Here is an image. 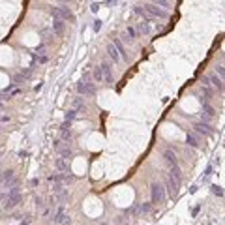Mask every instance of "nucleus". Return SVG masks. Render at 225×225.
Segmentation results:
<instances>
[{
    "mask_svg": "<svg viewBox=\"0 0 225 225\" xmlns=\"http://www.w3.org/2000/svg\"><path fill=\"white\" fill-rule=\"evenodd\" d=\"M51 15L54 19H60V21H71V23L75 21V17H73L69 8H51Z\"/></svg>",
    "mask_w": 225,
    "mask_h": 225,
    "instance_id": "1",
    "label": "nucleus"
},
{
    "mask_svg": "<svg viewBox=\"0 0 225 225\" xmlns=\"http://www.w3.org/2000/svg\"><path fill=\"white\" fill-rule=\"evenodd\" d=\"M150 195H152V203H163L165 201V188L160 182H154L150 186Z\"/></svg>",
    "mask_w": 225,
    "mask_h": 225,
    "instance_id": "2",
    "label": "nucleus"
},
{
    "mask_svg": "<svg viewBox=\"0 0 225 225\" xmlns=\"http://www.w3.org/2000/svg\"><path fill=\"white\" fill-rule=\"evenodd\" d=\"M145 11H146L148 15H152L154 19H167V17H169V13H167L165 9H161L160 6H156V4H146V6H145Z\"/></svg>",
    "mask_w": 225,
    "mask_h": 225,
    "instance_id": "3",
    "label": "nucleus"
},
{
    "mask_svg": "<svg viewBox=\"0 0 225 225\" xmlns=\"http://www.w3.org/2000/svg\"><path fill=\"white\" fill-rule=\"evenodd\" d=\"M77 92H79L81 96H94V94H96V86H94V83L79 81V83H77Z\"/></svg>",
    "mask_w": 225,
    "mask_h": 225,
    "instance_id": "4",
    "label": "nucleus"
},
{
    "mask_svg": "<svg viewBox=\"0 0 225 225\" xmlns=\"http://www.w3.org/2000/svg\"><path fill=\"white\" fill-rule=\"evenodd\" d=\"M17 180H15V173L11 171V169H8V171H4V173H0V186H6V188H11L13 184H15Z\"/></svg>",
    "mask_w": 225,
    "mask_h": 225,
    "instance_id": "5",
    "label": "nucleus"
},
{
    "mask_svg": "<svg viewBox=\"0 0 225 225\" xmlns=\"http://www.w3.org/2000/svg\"><path fill=\"white\" fill-rule=\"evenodd\" d=\"M193 128H195L197 133H201V135H205V137L214 135V128H212L208 122H197V124H193Z\"/></svg>",
    "mask_w": 225,
    "mask_h": 225,
    "instance_id": "6",
    "label": "nucleus"
},
{
    "mask_svg": "<svg viewBox=\"0 0 225 225\" xmlns=\"http://www.w3.org/2000/svg\"><path fill=\"white\" fill-rule=\"evenodd\" d=\"M53 220H54V223H56V225H69V223H71V218L64 212V208H62V207L58 208V212H56V216H54Z\"/></svg>",
    "mask_w": 225,
    "mask_h": 225,
    "instance_id": "7",
    "label": "nucleus"
},
{
    "mask_svg": "<svg viewBox=\"0 0 225 225\" xmlns=\"http://www.w3.org/2000/svg\"><path fill=\"white\" fill-rule=\"evenodd\" d=\"M178 186H180V182L175 180V178L169 175V178H167V192H169L171 197H176V195H178Z\"/></svg>",
    "mask_w": 225,
    "mask_h": 225,
    "instance_id": "8",
    "label": "nucleus"
},
{
    "mask_svg": "<svg viewBox=\"0 0 225 225\" xmlns=\"http://www.w3.org/2000/svg\"><path fill=\"white\" fill-rule=\"evenodd\" d=\"M207 79H208V83H212V84H214V86H216L218 90L225 92V83H223V79H222V77H220L218 73H210V75H208Z\"/></svg>",
    "mask_w": 225,
    "mask_h": 225,
    "instance_id": "9",
    "label": "nucleus"
},
{
    "mask_svg": "<svg viewBox=\"0 0 225 225\" xmlns=\"http://www.w3.org/2000/svg\"><path fill=\"white\" fill-rule=\"evenodd\" d=\"M101 71H103L105 83L113 84V83H115V77H113V69H111V64H109V62H103V64H101Z\"/></svg>",
    "mask_w": 225,
    "mask_h": 225,
    "instance_id": "10",
    "label": "nucleus"
},
{
    "mask_svg": "<svg viewBox=\"0 0 225 225\" xmlns=\"http://www.w3.org/2000/svg\"><path fill=\"white\" fill-rule=\"evenodd\" d=\"M21 199H23V197H21V193H15V195H8V197H6V203H4V207H6L8 210H11V208H15V207L21 203Z\"/></svg>",
    "mask_w": 225,
    "mask_h": 225,
    "instance_id": "11",
    "label": "nucleus"
},
{
    "mask_svg": "<svg viewBox=\"0 0 225 225\" xmlns=\"http://www.w3.org/2000/svg\"><path fill=\"white\" fill-rule=\"evenodd\" d=\"M203 122H208V120H212L214 118V107L212 105H208V103H203Z\"/></svg>",
    "mask_w": 225,
    "mask_h": 225,
    "instance_id": "12",
    "label": "nucleus"
},
{
    "mask_svg": "<svg viewBox=\"0 0 225 225\" xmlns=\"http://www.w3.org/2000/svg\"><path fill=\"white\" fill-rule=\"evenodd\" d=\"M186 143H188L192 148H199V145H201V143H199V137H197L193 131H188V133H186Z\"/></svg>",
    "mask_w": 225,
    "mask_h": 225,
    "instance_id": "13",
    "label": "nucleus"
},
{
    "mask_svg": "<svg viewBox=\"0 0 225 225\" xmlns=\"http://www.w3.org/2000/svg\"><path fill=\"white\" fill-rule=\"evenodd\" d=\"M64 28H66V23H64V21H60V19H54V21H53V32H54L56 36H62V34H64Z\"/></svg>",
    "mask_w": 225,
    "mask_h": 225,
    "instance_id": "14",
    "label": "nucleus"
},
{
    "mask_svg": "<svg viewBox=\"0 0 225 225\" xmlns=\"http://www.w3.org/2000/svg\"><path fill=\"white\" fill-rule=\"evenodd\" d=\"M113 45L116 47V51H118V54H120V58H122V60H130V56H128V53H126V47L122 45V41H120V39H115V41H113Z\"/></svg>",
    "mask_w": 225,
    "mask_h": 225,
    "instance_id": "15",
    "label": "nucleus"
},
{
    "mask_svg": "<svg viewBox=\"0 0 225 225\" xmlns=\"http://www.w3.org/2000/svg\"><path fill=\"white\" fill-rule=\"evenodd\" d=\"M163 158H165L171 165H178V158H176V154H175L173 150H169V148L163 150Z\"/></svg>",
    "mask_w": 225,
    "mask_h": 225,
    "instance_id": "16",
    "label": "nucleus"
},
{
    "mask_svg": "<svg viewBox=\"0 0 225 225\" xmlns=\"http://www.w3.org/2000/svg\"><path fill=\"white\" fill-rule=\"evenodd\" d=\"M54 167H56L60 173H66V171H68V160H64V158L58 156V158L54 160Z\"/></svg>",
    "mask_w": 225,
    "mask_h": 225,
    "instance_id": "17",
    "label": "nucleus"
},
{
    "mask_svg": "<svg viewBox=\"0 0 225 225\" xmlns=\"http://www.w3.org/2000/svg\"><path fill=\"white\" fill-rule=\"evenodd\" d=\"M107 53H109V56L113 58V62H118V60H120V54H118V51H116V47H115L113 43L107 47Z\"/></svg>",
    "mask_w": 225,
    "mask_h": 225,
    "instance_id": "18",
    "label": "nucleus"
},
{
    "mask_svg": "<svg viewBox=\"0 0 225 225\" xmlns=\"http://www.w3.org/2000/svg\"><path fill=\"white\" fill-rule=\"evenodd\" d=\"M58 156H60V158H64V160H69V158H71V148L68 146V143H66V145L58 150Z\"/></svg>",
    "mask_w": 225,
    "mask_h": 225,
    "instance_id": "19",
    "label": "nucleus"
},
{
    "mask_svg": "<svg viewBox=\"0 0 225 225\" xmlns=\"http://www.w3.org/2000/svg\"><path fill=\"white\" fill-rule=\"evenodd\" d=\"M171 176L175 178V180H182V171H180V167L178 165H171Z\"/></svg>",
    "mask_w": 225,
    "mask_h": 225,
    "instance_id": "20",
    "label": "nucleus"
},
{
    "mask_svg": "<svg viewBox=\"0 0 225 225\" xmlns=\"http://www.w3.org/2000/svg\"><path fill=\"white\" fill-rule=\"evenodd\" d=\"M133 11H135V13H137L139 17H143V19H146V21H154V17H152V15H148V13H146L145 9H141V8H135Z\"/></svg>",
    "mask_w": 225,
    "mask_h": 225,
    "instance_id": "21",
    "label": "nucleus"
},
{
    "mask_svg": "<svg viewBox=\"0 0 225 225\" xmlns=\"http://www.w3.org/2000/svg\"><path fill=\"white\" fill-rule=\"evenodd\" d=\"M73 109H75V111L84 109V100H83V98H75V100H73Z\"/></svg>",
    "mask_w": 225,
    "mask_h": 225,
    "instance_id": "22",
    "label": "nucleus"
},
{
    "mask_svg": "<svg viewBox=\"0 0 225 225\" xmlns=\"http://www.w3.org/2000/svg\"><path fill=\"white\" fill-rule=\"evenodd\" d=\"M92 75H94V79H96L98 83H101V81H103V71H101V66H100V68H96V69L92 71Z\"/></svg>",
    "mask_w": 225,
    "mask_h": 225,
    "instance_id": "23",
    "label": "nucleus"
},
{
    "mask_svg": "<svg viewBox=\"0 0 225 225\" xmlns=\"http://www.w3.org/2000/svg\"><path fill=\"white\" fill-rule=\"evenodd\" d=\"M137 28H139V32H143V34H150V26H148L146 23H139Z\"/></svg>",
    "mask_w": 225,
    "mask_h": 225,
    "instance_id": "24",
    "label": "nucleus"
},
{
    "mask_svg": "<svg viewBox=\"0 0 225 225\" xmlns=\"http://www.w3.org/2000/svg\"><path fill=\"white\" fill-rule=\"evenodd\" d=\"M60 130H62V139H64V141H69V139H71V130H69V128H60Z\"/></svg>",
    "mask_w": 225,
    "mask_h": 225,
    "instance_id": "25",
    "label": "nucleus"
},
{
    "mask_svg": "<svg viewBox=\"0 0 225 225\" xmlns=\"http://www.w3.org/2000/svg\"><path fill=\"white\" fill-rule=\"evenodd\" d=\"M152 210V203H145V205H141V214H148Z\"/></svg>",
    "mask_w": 225,
    "mask_h": 225,
    "instance_id": "26",
    "label": "nucleus"
},
{
    "mask_svg": "<svg viewBox=\"0 0 225 225\" xmlns=\"http://www.w3.org/2000/svg\"><path fill=\"white\" fill-rule=\"evenodd\" d=\"M126 36H128V39H130V41H133V39H135V30H133L131 26H128V30H126Z\"/></svg>",
    "mask_w": 225,
    "mask_h": 225,
    "instance_id": "27",
    "label": "nucleus"
},
{
    "mask_svg": "<svg viewBox=\"0 0 225 225\" xmlns=\"http://www.w3.org/2000/svg\"><path fill=\"white\" fill-rule=\"evenodd\" d=\"M75 115H77V111H75V109L68 111V113H66V122H71V120L75 118Z\"/></svg>",
    "mask_w": 225,
    "mask_h": 225,
    "instance_id": "28",
    "label": "nucleus"
},
{
    "mask_svg": "<svg viewBox=\"0 0 225 225\" xmlns=\"http://www.w3.org/2000/svg\"><path fill=\"white\" fill-rule=\"evenodd\" d=\"M154 4H156V6H161V8H169V6H171L169 0H154Z\"/></svg>",
    "mask_w": 225,
    "mask_h": 225,
    "instance_id": "29",
    "label": "nucleus"
},
{
    "mask_svg": "<svg viewBox=\"0 0 225 225\" xmlns=\"http://www.w3.org/2000/svg\"><path fill=\"white\" fill-rule=\"evenodd\" d=\"M216 73H218L222 79H225V66H218V68H216Z\"/></svg>",
    "mask_w": 225,
    "mask_h": 225,
    "instance_id": "30",
    "label": "nucleus"
},
{
    "mask_svg": "<svg viewBox=\"0 0 225 225\" xmlns=\"http://www.w3.org/2000/svg\"><path fill=\"white\" fill-rule=\"evenodd\" d=\"M34 203H36V208H39V210L43 208V199H41V197H36Z\"/></svg>",
    "mask_w": 225,
    "mask_h": 225,
    "instance_id": "31",
    "label": "nucleus"
},
{
    "mask_svg": "<svg viewBox=\"0 0 225 225\" xmlns=\"http://www.w3.org/2000/svg\"><path fill=\"white\" fill-rule=\"evenodd\" d=\"M212 193H214V195H223V190L218 188V186H212Z\"/></svg>",
    "mask_w": 225,
    "mask_h": 225,
    "instance_id": "32",
    "label": "nucleus"
},
{
    "mask_svg": "<svg viewBox=\"0 0 225 225\" xmlns=\"http://www.w3.org/2000/svg\"><path fill=\"white\" fill-rule=\"evenodd\" d=\"M100 28H101V21H100V19H98V21H94V30H96V32H98V30H100Z\"/></svg>",
    "mask_w": 225,
    "mask_h": 225,
    "instance_id": "33",
    "label": "nucleus"
},
{
    "mask_svg": "<svg viewBox=\"0 0 225 225\" xmlns=\"http://www.w3.org/2000/svg\"><path fill=\"white\" fill-rule=\"evenodd\" d=\"M88 79H90V73H84V75H83V79H81V81H88Z\"/></svg>",
    "mask_w": 225,
    "mask_h": 225,
    "instance_id": "34",
    "label": "nucleus"
},
{
    "mask_svg": "<svg viewBox=\"0 0 225 225\" xmlns=\"http://www.w3.org/2000/svg\"><path fill=\"white\" fill-rule=\"evenodd\" d=\"M30 184H32V186H38V184H39V180H38V178H32V182H30Z\"/></svg>",
    "mask_w": 225,
    "mask_h": 225,
    "instance_id": "35",
    "label": "nucleus"
},
{
    "mask_svg": "<svg viewBox=\"0 0 225 225\" xmlns=\"http://www.w3.org/2000/svg\"><path fill=\"white\" fill-rule=\"evenodd\" d=\"M21 225H30V223H28V220H24V222H21Z\"/></svg>",
    "mask_w": 225,
    "mask_h": 225,
    "instance_id": "36",
    "label": "nucleus"
},
{
    "mask_svg": "<svg viewBox=\"0 0 225 225\" xmlns=\"http://www.w3.org/2000/svg\"><path fill=\"white\" fill-rule=\"evenodd\" d=\"M60 2H69V0H60Z\"/></svg>",
    "mask_w": 225,
    "mask_h": 225,
    "instance_id": "37",
    "label": "nucleus"
},
{
    "mask_svg": "<svg viewBox=\"0 0 225 225\" xmlns=\"http://www.w3.org/2000/svg\"><path fill=\"white\" fill-rule=\"evenodd\" d=\"M101 225H107V223H101Z\"/></svg>",
    "mask_w": 225,
    "mask_h": 225,
    "instance_id": "38",
    "label": "nucleus"
}]
</instances>
